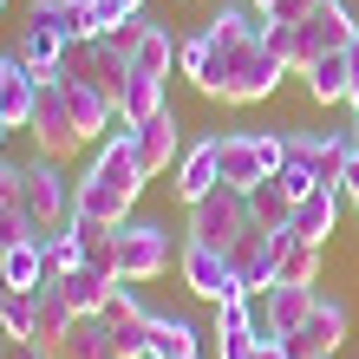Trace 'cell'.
Listing matches in <instances>:
<instances>
[{
	"instance_id": "1",
	"label": "cell",
	"mask_w": 359,
	"mask_h": 359,
	"mask_svg": "<svg viewBox=\"0 0 359 359\" xmlns=\"http://www.w3.org/2000/svg\"><path fill=\"white\" fill-rule=\"evenodd\" d=\"M144 183L151 177H144L131 137H98V157L86 163V177H79V216L104 222V229H124L137 196H144Z\"/></svg>"
},
{
	"instance_id": "2",
	"label": "cell",
	"mask_w": 359,
	"mask_h": 359,
	"mask_svg": "<svg viewBox=\"0 0 359 359\" xmlns=\"http://www.w3.org/2000/svg\"><path fill=\"white\" fill-rule=\"evenodd\" d=\"M203 39H209V33H203ZM287 72H294V66L268 46V27H262V39L209 46V72L196 79V92H203V98H222V104H262Z\"/></svg>"
},
{
	"instance_id": "3",
	"label": "cell",
	"mask_w": 359,
	"mask_h": 359,
	"mask_svg": "<svg viewBox=\"0 0 359 359\" xmlns=\"http://www.w3.org/2000/svg\"><path fill=\"white\" fill-rule=\"evenodd\" d=\"M359 33V13L346 7V0H320L307 20H294V27H268V46L287 59L294 72H307L320 53H346Z\"/></svg>"
},
{
	"instance_id": "4",
	"label": "cell",
	"mask_w": 359,
	"mask_h": 359,
	"mask_svg": "<svg viewBox=\"0 0 359 359\" xmlns=\"http://www.w3.org/2000/svg\"><path fill=\"white\" fill-rule=\"evenodd\" d=\"M20 216H27L33 236H59V229L79 222V183H66L59 157H27L20 163Z\"/></svg>"
},
{
	"instance_id": "5",
	"label": "cell",
	"mask_w": 359,
	"mask_h": 359,
	"mask_svg": "<svg viewBox=\"0 0 359 359\" xmlns=\"http://www.w3.org/2000/svg\"><path fill=\"white\" fill-rule=\"evenodd\" d=\"M248 229H255V216H248V189H229L216 183L203 203H189V242H203V248H236Z\"/></svg>"
},
{
	"instance_id": "6",
	"label": "cell",
	"mask_w": 359,
	"mask_h": 359,
	"mask_svg": "<svg viewBox=\"0 0 359 359\" xmlns=\"http://www.w3.org/2000/svg\"><path fill=\"white\" fill-rule=\"evenodd\" d=\"M177 255L183 248L170 242L163 222H124L118 229V281H157V274H170Z\"/></svg>"
},
{
	"instance_id": "7",
	"label": "cell",
	"mask_w": 359,
	"mask_h": 359,
	"mask_svg": "<svg viewBox=\"0 0 359 359\" xmlns=\"http://www.w3.org/2000/svg\"><path fill=\"white\" fill-rule=\"evenodd\" d=\"M177 268H183V281H189V294L196 301H209V307H222V301H255L242 281H236V268H229V255L222 248H203V242H183V255H177Z\"/></svg>"
},
{
	"instance_id": "8",
	"label": "cell",
	"mask_w": 359,
	"mask_h": 359,
	"mask_svg": "<svg viewBox=\"0 0 359 359\" xmlns=\"http://www.w3.org/2000/svg\"><path fill=\"white\" fill-rule=\"evenodd\" d=\"M59 79H86V86H98L104 98H118L124 92V79H131V59H124L111 39H72L66 59H59Z\"/></svg>"
},
{
	"instance_id": "9",
	"label": "cell",
	"mask_w": 359,
	"mask_h": 359,
	"mask_svg": "<svg viewBox=\"0 0 359 359\" xmlns=\"http://www.w3.org/2000/svg\"><path fill=\"white\" fill-rule=\"evenodd\" d=\"M346 327H353V307L340 301V294H320V301H313V313L287 333L281 346H287L294 359H307V353H327V359H333V353L346 346Z\"/></svg>"
},
{
	"instance_id": "10",
	"label": "cell",
	"mask_w": 359,
	"mask_h": 359,
	"mask_svg": "<svg viewBox=\"0 0 359 359\" xmlns=\"http://www.w3.org/2000/svg\"><path fill=\"white\" fill-rule=\"evenodd\" d=\"M27 131H33V151H39V157H66L72 144H86V137H79V124H72V111H66V98H59V79L39 86Z\"/></svg>"
},
{
	"instance_id": "11",
	"label": "cell",
	"mask_w": 359,
	"mask_h": 359,
	"mask_svg": "<svg viewBox=\"0 0 359 359\" xmlns=\"http://www.w3.org/2000/svg\"><path fill=\"white\" fill-rule=\"evenodd\" d=\"M131 151L144 163V177H163L170 163L183 157V124H177V104H163L157 118H144L137 131H131Z\"/></svg>"
},
{
	"instance_id": "12",
	"label": "cell",
	"mask_w": 359,
	"mask_h": 359,
	"mask_svg": "<svg viewBox=\"0 0 359 359\" xmlns=\"http://www.w3.org/2000/svg\"><path fill=\"white\" fill-rule=\"evenodd\" d=\"M104 320H111L118 353H124V359H144V353H151V327H157V313L144 307L131 287H111V301H104Z\"/></svg>"
},
{
	"instance_id": "13",
	"label": "cell",
	"mask_w": 359,
	"mask_h": 359,
	"mask_svg": "<svg viewBox=\"0 0 359 359\" xmlns=\"http://www.w3.org/2000/svg\"><path fill=\"white\" fill-rule=\"evenodd\" d=\"M59 98H66V111L79 124V137H111V124H118V98H104L98 86H86V79H59Z\"/></svg>"
},
{
	"instance_id": "14",
	"label": "cell",
	"mask_w": 359,
	"mask_h": 359,
	"mask_svg": "<svg viewBox=\"0 0 359 359\" xmlns=\"http://www.w3.org/2000/svg\"><path fill=\"white\" fill-rule=\"evenodd\" d=\"M39 79L20 53H0V118L13 124V131H27V118H33V98H39Z\"/></svg>"
},
{
	"instance_id": "15",
	"label": "cell",
	"mask_w": 359,
	"mask_h": 359,
	"mask_svg": "<svg viewBox=\"0 0 359 359\" xmlns=\"http://www.w3.org/2000/svg\"><path fill=\"white\" fill-rule=\"evenodd\" d=\"M313 301H320V287H287V281H274V287L262 294V340H287V333L313 313Z\"/></svg>"
},
{
	"instance_id": "16",
	"label": "cell",
	"mask_w": 359,
	"mask_h": 359,
	"mask_svg": "<svg viewBox=\"0 0 359 359\" xmlns=\"http://www.w3.org/2000/svg\"><path fill=\"white\" fill-rule=\"evenodd\" d=\"M33 27H53L59 39H98V0H33L27 7Z\"/></svg>"
},
{
	"instance_id": "17",
	"label": "cell",
	"mask_w": 359,
	"mask_h": 359,
	"mask_svg": "<svg viewBox=\"0 0 359 359\" xmlns=\"http://www.w3.org/2000/svg\"><path fill=\"white\" fill-rule=\"evenodd\" d=\"M209 340L222 346V359H248L262 346V313L248 301H222L216 307V327H209Z\"/></svg>"
},
{
	"instance_id": "18",
	"label": "cell",
	"mask_w": 359,
	"mask_h": 359,
	"mask_svg": "<svg viewBox=\"0 0 359 359\" xmlns=\"http://www.w3.org/2000/svg\"><path fill=\"white\" fill-rule=\"evenodd\" d=\"M216 163H222V183L229 189H255L268 177V163L255 151V131H216Z\"/></svg>"
},
{
	"instance_id": "19",
	"label": "cell",
	"mask_w": 359,
	"mask_h": 359,
	"mask_svg": "<svg viewBox=\"0 0 359 359\" xmlns=\"http://www.w3.org/2000/svg\"><path fill=\"white\" fill-rule=\"evenodd\" d=\"M53 359H124V353H118V333H111V320H104V313H79L72 333L59 340Z\"/></svg>"
},
{
	"instance_id": "20",
	"label": "cell",
	"mask_w": 359,
	"mask_h": 359,
	"mask_svg": "<svg viewBox=\"0 0 359 359\" xmlns=\"http://www.w3.org/2000/svg\"><path fill=\"white\" fill-rule=\"evenodd\" d=\"M46 248H39V236H20L13 248H0V281H7V294H33L39 281H46Z\"/></svg>"
},
{
	"instance_id": "21",
	"label": "cell",
	"mask_w": 359,
	"mask_h": 359,
	"mask_svg": "<svg viewBox=\"0 0 359 359\" xmlns=\"http://www.w3.org/2000/svg\"><path fill=\"white\" fill-rule=\"evenodd\" d=\"M222 183V163H216V137H203V144H189V151L177 157V196L183 203H203L209 189Z\"/></svg>"
},
{
	"instance_id": "22",
	"label": "cell",
	"mask_w": 359,
	"mask_h": 359,
	"mask_svg": "<svg viewBox=\"0 0 359 359\" xmlns=\"http://www.w3.org/2000/svg\"><path fill=\"white\" fill-rule=\"evenodd\" d=\"M294 236H301V242H320L327 248V236H333V229H340V189H307V196L301 203H294Z\"/></svg>"
},
{
	"instance_id": "23",
	"label": "cell",
	"mask_w": 359,
	"mask_h": 359,
	"mask_svg": "<svg viewBox=\"0 0 359 359\" xmlns=\"http://www.w3.org/2000/svg\"><path fill=\"white\" fill-rule=\"evenodd\" d=\"M59 294L72 301V313H104V301H111L118 274H98V268H72V274H53Z\"/></svg>"
},
{
	"instance_id": "24",
	"label": "cell",
	"mask_w": 359,
	"mask_h": 359,
	"mask_svg": "<svg viewBox=\"0 0 359 359\" xmlns=\"http://www.w3.org/2000/svg\"><path fill=\"white\" fill-rule=\"evenodd\" d=\"M307 92H313V104L353 98V59H346V53H320V59L307 66Z\"/></svg>"
},
{
	"instance_id": "25",
	"label": "cell",
	"mask_w": 359,
	"mask_h": 359,
	"mask_svg": "<svg viewBox=\"0 0 359 359\" xmlns=\"http://www.w3.org/2000/svg\"><path fill=\"white\" fill-rule=\"evenodd\" d=\"M66 46H72V39H59L53 27H33V20H27V27H20V59H27V66L39 72V79H59V59H66Z\"/></svg>"
},
{
	"instance_id": "26",
	"label": "cell",
	"mask_w": 359,
	"mask_h": 359,
	"mask_svg": "<svg viewBox=\"0 0 359 359\" xmlns=\"http://www.w3.org/2000/svg\"><path fill=\"white\" fill-rule=\"evenodd\" d=\"M163 104H170V86H163V79L131 72V79H124V92H118V118H124V124H144V118H157Z\"/></svg>"
},
{
	"instance_id": "27",
	"label": "cell",
	"mask_w": 359,
	"mask_h": 359,
	"mask_svg": "<svg viewBox=\"0 0 359 359\" xmlns=\"http://www.w3.org/2000/svg\"><path fill=\"white\" fill-rule=\"evenodd\" d=\"M320 255H327L320 242H301V236L287 229V242H281V274H274V281H287V287H320Z\"/></svg>"
},
{
	"instance_id": "28",
	"label": "cell",
	"mask_w": 359,
	"mask_h": 359,
	"mask_svg": "<svg viewBox=\"0 0 359 359\" xmlns=\"http://www.w3.org/2000/svg\"><path fill=\"white\" fill-rule=\"evenodd\" d=\"M248 216H255V229H268V236L294 222V196L281 189V177H262L255 189H248Z\"/></svg>"
},
{
	"instance_id": "29",
	"label": "cell",
	"mask_w": 359,
	"mask_h": 359,
	"mask_svg": "<svg viewBox=\"0 0 359 359\" xmlns=\"http://www.w3.org/2000/svg\"><path fill=\"white\" fill-rule=\"evenodd\" d=\"M151 353L163 359H189V353H203V333L183 320V313H157V327H151Z\"/></svg>"
},
{
	"instance_id": "30",
	"label": "cell",
	"mask_w": 359,
	"mask_h": 359,
	"mask_svg": "<svg viewBox=\"0 0 359 359\" xmlns=\"http://www.w3.org/2000/svg\"><path fill=\"white\" fill-rule=\"evenodd\" d=\"M170 66H177V39L163 33V27H151L137 39V53H131V72H144V79H170Z\"/></svg>"
},
{
	"instance_id": "31",
	"label": "cell",
	"mask_w": 359,
	"mask_h": 359,
	"mask_svg": "<svg viewBox=\"0 0 359 359\" xmlns=\"http://www.w3.org/2000/svg\"><path fill=\"white\" fill-rule=\"evenodd\" d=\"M39 333V301L33 294H7L0 301V340H33Z\"/></svg>"
},
{
	"instance_id": "32",
	"label": "cell",
	"mask_w": 359,
	"mask_h": 359,
	"mask_svg": "<svg viewBox=\"0 0 359 359\" xmlns=\"http://www.w3.org/2000/svg\"><path fill=\"white\" fill-rule=\"evenodd\" d=\"M39 248H46V268H53V274H72V268H86V236H79V229L39 236Z\"/></svg>"
},
{
	"instance_id": "33",
	"label": "cell",
	"mask_w": 359,
	"mask_h": 359,
	"mask_svg": "<svg viewBox=\"0 0 359 359\" xmlns=\"http://www.w3.org/2000/svg\"><path fill=\"white\" fill-rule=\"evenodd\" d=\"M177 72L189 79V86H196V79L209 72V39H203V33H189V39H177Z\"/></svg>"
},
{
	"instance_id": "34",
	"label": "cell",
	"mask_w": 359,
	"mask_h": 359,
	"mask_svg": "<svg viewBox=\"0 0 359 359\" xmlns=\"http://www.w3.org/2000/svg\"><path fill=\"white\" fill-rule=\"evenodd\" d=\"M151 27H157V20H144V13H131V20H118V27H104V39H111V46H118L124 59H131V53H137V39L151 33Z\"/></svg>"
},
{
	"instance_id": "35",
	"label": "cell",
	"mask_w": 359,
	"mask_h": 359,
	"mask_svg": "<svg viewBox=\"0 0 359 359\" xmlns=\"http://www.w3.org/2000/svg\"><path fill=\"white\" fill-rule=\"evenodd\" d=\"M313 7H320V0H268L262 20H268V27H294V20H307Z\"/></svg>"
},
{
	"instance_id": "36",
	"label": "cell",
	"mask_w": 359,
	"mask_h": 359,
	"mask_svg": "<svg viewBox=\"0 0 359 359\" xmlns=\"http://www.w3.org/2000/svg\"><path fill=\"white\" fill-rule=\"evenodd\" d=\"M0 216H20V163L0 157Z\"/></svg>"
},
{
	"instance_id": "37",
	"label": "cell",
	"mask_w": 359,
	"mask_h": 359,
	"mask_svg": "<svg viewBox=\"0 0 359 359\" xmlns=\"http://www.w3.org/2000/svg\"><path fill=\"white\" fill-rule=\"evenodd\" d=\"M131 13H144V0H98V27H118Z\"/></svg>"
},
{
	"instance_id": "38",
	"label": "cell",
	"mask_w": 359,
	"mask_h": 359,
	"mask_svg": "<svg viewBox=\"0 0 359 359\" xmlns=\"http://www.w3.org/2000/svg\"><path fill=\"white\" fill-rule=\"evenodd\" d=\"M20 236H33V229H27V216H0V248H13Z\"/></svg>"
},
{
	"instance_id": "39",
	"label": "cell",
	"mask_w": 359,
	"mask_h": 359,
	"mask_svg": "<svg viewBox=\"0 0 359 359\" xmlns=\"http://www.w3.org/2000/svg\"><path fill=\"white\" fill-rule=\"evenodd\" d=\"M0 359H53V353H46V346H33V340H13Z\"/></svg>"
},
{
	"instance_id": "40",
	"label": "cell",
	"mask_w": 359,
	"mask_h": 359,
	"mask_svg": "<svg viewBox=\"0 0 359 359\" xmlns=\"http://www.w3.org/2000/svg\"><path fill=\"white\" fill-rule=\"evenodd\" d=\"M248 359H294V353H287L281 340H262V346H255V353H248Z\"/></svg>"
},
{
	"instance_id": "41",
	"label": "cell",
	"mask_w": 359,
	"mask_h": 359,
	"mask_svg": "<svg viewBox=\"0 0 359 359\" xmlns=\"http://www.w3.org/2000/svg\"><path fill=\"white\" fill-rule=\"evenodd\" d=\"M346 196H353V209H359V151H353V163H346Z\"/></svg>"
},
{
	"instance_id": "42",
	"label": "cell",
	"mask_w": 359,
	"mask_h": 359,
	"mask_svg": "<svg viewBox=\"0 0 359 359\" xmlns=\"http://www.w3.org/2000/svg\"><path fill=\"white\" fill-rule=\"evenodd\" d=\"M346 59H353V104H359V33H353V46H346Z\"/></svg>"
},
{
	"instance_id": "43",
	"label": "cell",
	"mask_w": 359,
	"mask_h": 359,
	"mask_svg": "<svg viewBox=\"0 0 359 359\" xmlns=\"http://www.w3.org/2000/svg\"><path fill=\"white\" fill-rule=\"evenodd\" d=\"M7 131H13V124H7V118H0V144H7Z\"/></svg>"
},
{
	"instance_id": "44",
	"label": "cell",
	"mask_w": 359,
	"mask_h": 359,
	"mask_svg": "<svg viewBox=\"0 0 359 359\" xmlns=\"http://www.w3.org/2000/svg\"><path fill=\"white\" fill-rule=\"evenodd\" d=\"M144 359H163V353H144ZM189 359H203V353H189Z\"/></svg>"
},
{
	"instance_id": "45",
	"label": "cell",
	"mask_w": 359,
	"mask_h": 359,
	"mask_svg": "<svg viewBox=\"0 0 359 359\" xmlns=\"http://www.w3.org/2000/svg\"><path fill=\"white\" fill-rule=\"evenodd\" d=\"M353 137H359V104H353Z\"/></svg>"
},
{
	"instance_id": "46",
	"label": "cell",
	"mask_w": 359,
	"mask_h": 359,
	"mask_svg": "<svg viewBox=\"0 0 359 359\" xmlns=\"http://www.w3.org/2000/svg\"><path fill=\"white\" fill-rule=\"evenodd\" d=\"M0 301H7V281H0Z\"/></svg>"
},
{
	"instance_id": "47",
	"label": "cell",
	"mask_w": 359,
	"mask_h": 359,
	"mask_svg": "<svg viewBox=\"0 0 359 359\" xmlns=\"http://www.w3.org/2000/svg\"><path fill=\"white\" fill-rule=\"evenodd\" d=\"M307 359H327V353H307Z\"/></svg>"
},
{
	"instance_id": "48",
	"label": "cell",
	"mask_w": 359,
	"mask_h": 359,
	"mask_svg": "<svg viewBox=\"0 0 359 359\" xmlns=\"http://www.w3.org/2000/svg\"><path fill=\"white\" fill-rule=\"evenodd\" d=\"M0 13H7V0H0Z\"/></svg>"
}]
</instances>
